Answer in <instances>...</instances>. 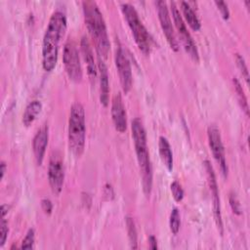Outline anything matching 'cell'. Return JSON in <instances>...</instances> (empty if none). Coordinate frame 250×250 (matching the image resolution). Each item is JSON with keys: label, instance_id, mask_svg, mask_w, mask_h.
<instances>
[{"label": "cell", "instance_id": "26", "mask_svg": "<svg viewBox=\"0 0 250 250\" xmlns=\"http://www.w3.org/2000/svg\"><path fill=\"white\" fill-rule=\"evenodd\" d=\"M8 231H9L8 223L5 220V217H2V220H1V223H0V246L1 247L6 242V239H7V236H8Z\"/></svg>", "mask_w": 250, "mask_h": 250}, {"label": "cell", "instance_id": "32", "mask_svg": "<svg viewBox=\"0 0 250 250\" xmlns=\"http://www.w3.org/2000/svg\"><path fill=\"white\" fill-rule=\"evenodd\" d=\"M5 171H6V164H5L4 161H2L1 162V179H3Z\"/></svg>", "mask_w": 250, "mask_h": 250}, {"label": "cell", "instance_id": "14", "mask_svg": "<svg viewBox=\"0 0 250 250\" xmlns=\"http://www.w3.org/2000/svg\"><path fill=\"white\" fill-rule=\"evenodd\" d=\"M49 140V129L48 126H42L35 134L32 142V149L35 161L38 165H41L44 159L46 147Z\"/></svg>", "mask_w": 250, "mask_h": 250}, {"label": "cell", "instance_id": "21", "mask_svg": "<svg viewBox=\"0 0 250 250\" xmlns=\"http://www.w3.org/2000/svg\"><path fill=\"white\" fill-rule=\"evenodd\" d=\"M126 226H127L128 236H129V240L131 243V247L133 249H136L138 247V245H137V229H136L133 218H131L129 216L126 217Z\"/></svg>", "mask_w": 250, "mask_h": 250}, {"label": "cell", "instance_id": "19", "mask_svg": "<svg viewBox=\"0 0 250 250\" xmlns=\"http://www.w3.org/2000/svg\"><path fill=\"white\" fill-rule=\"evenodd\" d=\"M181 9H182L183 15H184L185 20L188 22V24L193 30H195V31L199 30L200 26H201V23H200V21H199L198 17L195 14V12L193 11L192 7L190 6V4L188 2L183 1V2H181Z\"/></svg>", "mask_w": 250, "mask_h": 250}, {"label": "cell", "instance_id": "12", "mask_svg": "<svg viewBox=\"0 0 250 250\" xmlns=\"http://www.w3.org/2000/svg\"><path fill=\"white\" fill-rule=\"evenodd\" d=\"M115 65L119 74L122 90L125 94H127L132 88L133 75L130 62L121 46H119L115 52Z\"/></svg>", "mask_w": 250, "mask_h": 250}, {"label": "cell", "instance_id": "5", "mask_svg": "<svg viewBox=\"0 0 250 250\" xmlns=\"http://www.w3.org/2000/svg\"><path fill=\"white\" fill-rule=\"evenodd\" d=\"M121 10L131 29L137 46L145 55H148L150 53L153 40L140 20L136 9L128 3H123L121 5Z\"/></svg>", "mask_w": 250, "mask_h": 250}, {"label": "cell", "instance_id": "15", "mask_svg": "<svg viewBox=\"0 0 250 250\" xmlns=\"http://www.w3.org/2000/svg\"><path fill=\"white\" fill-rule=\"evenodd\" d=\"M80 48H81V53H82L83 59L86 63L89 78L92 82H95V80L97 78V74H98V68H97L98 65L95 62L93 49H92L91 44L87 37H85V36L82 37L81 42H80Z\"/></svg>", "mask_w": 250, "mask_h": 250}, {"label": "cell", "instance_id": "20", "mask_svg": "<svg viewBox=\"0 0 250 250\" xmlns=\"http://www.w3.org/2000/svg\"><path fill=\"white\" fill-rule=\"evenodd\" d=\"M233 85H234V91L236 93V96H237V99H238V102L241 105V108L243 109V111L245 112V114L248 116L249 115V107H248V102H247V99H246V96L244 94V91L242 89V86L240 84V82L236 79V78H233Z\"/></svg>", "mask_w": 250, "mask_h": 250}, {"label": "cell", "instance_id": "11", "mask_svg": "<svg viewBox=\"0 0 250 250\" xmlns=\"http://www.w3.org/2000/svg\"><path fill=\"white\" fill-rule=\"evenodd\" d=\"M204 166L207 173L208 184H209L212 201H213V213H214L215 222L220 233L223 234V220H222L221 203H220V196H219V189H218V185L216 181V176L214 173V169L208 160L204 161Z\"/></svg>", "mask_w": 250, "mask_h": 250}, {"label": "cell", "instance_id": "24", "mask_svg": "<svg viewBox=\"0 0 250 250\" xmlns=\"http://www.w3.org/2000/svg\"><path fill=\"white\" fill-rule=\"evenodd\" d=\"M170 188H171V192H172V195H173L175 201H177V202L182 201L184 198V190L182 188V186L177 181H174L171 184Z\"/></svg>", "mask_w": 250, "mask_h": 250}, {"label": "cell", "instance_id": "2", "mask_svg": "<svg viewBox=\"0 0 250 250\" xmlns=\"http://www.w3.org/2000/svg\"><path fill=\"white\" fill-rule=\"evenodd\" d=\"M132 137L137 154V160L139 163L140 173L142 177V185L144 192L146 196H149L152 188V167L147 150L146 134L143 124V121L136 117L132 121Z\"/></svg>", "mask_w": 250, "mask_h": 250}, {"label": "cell", "instance_id": "27", "mask_svg": "<svg viewBox=\"0 0 250 250\" xmlns=\"http://www.w3.org/2000/svg\"><path fill=\"white\" fill-rule=\"evenodd\" d=\"M229 205L231 207V210L234 214L236 215H240L241 214V208H240V204L239 201L237 199V197L234 194H230L229 196Z\"/></svg>", "mask_w": 250, "mask_h": 250}, {"label": "cell", "instance_id": "8", "mask_svg": "<svg viewBox=\"0 0 250 250\" xmlns=\"http://www.w3.org/2000/svg\"><path fill=\"white\" fill-rule=\"evenodd\" d=\"M48 180L54 194L59 195L62 189L64 180V166L60 151L51 153L48 166Z\"/></svg>", "mask_w": 250, "mask_h": 250}, {"label": "cell", "instance_id": "3", "mask_svg": "<svg viewBox=\"0 0 250 250\" xmlns=\"http://www.w3.org/2000/svg\"><path fill=\"white\" fill-rule=\"evenodd\" d=\"M82 6L85 23L91 37L95 42L98 56L106 58L110 44L104 17L96 2L84 1L82 2Z\"/></svg>", "mask_w": 250, "mask_h": 250}, {"label": "cell", "instance_id": "17", "mask_svg": "<svg viewBox=\"0 0 250 250\" xmlns=\"http://www.w3.org/2000/svg\"><path fill=\"white\" fill-rule=\"evenodd\" d=\"M158 148L159 155L163 164L165 165L168 171H171L173 169V152L168 140L163 136L159 137Z\"/></svg>", "mask_w": 250, "mask_h": 250}, {"label": "cell", "instance_id": "30", "mask_svg": "<svg viewBox=\"0 0 250 250\" xmlns=\"http://www.w3.org/2000/svg\"><path fill=\"white\" fill-rule=\"evenodd\" d=\"M148 246L152 250L157 249V240H156V238L153 235H150L148 237Z\"/></svg>", "mask_w": 250, "mask_h": 250}, {"label": "cell", "instance_id": "1", "mask_svg": "<svg viewBox=\"0 0 250 250\" xmlns=\"http://www.w3.org/2000/svg\"><path fill=\"white\" fill-rule=\"evenodd\" d=\"M66 29V18L62 12H55L49 21L42 45V65L44 70L51 71L58 62L59 45Z\"/></svg>", "mask_w": 250, "mask_h": 250}, {"label": "cell", "instance_id": "10", "mask_svg": "<svg viewBox=\"0 0 250 250\" xmlns=\"http://www.w3.org/2000/svg\"><path fill=\"white\" fill-rule=\"evenodd\" d=\"M156 9H157L159 22H160V25H161L164 35H165L171 49L175 52H178L179 51V43H178V40L175 35V31H174V27H173L172 21L170 18L167 3L162 0L157 1Z\"/></svg>", "mask_w": 250, "mask_h": 250}, {"label": "cell", "instance_id": "7", "mask_svg": "<svg viewBox=\"0 0 250 250\" xmlns=\"http://www.w3.org/2000/svg\"><path fill=\"white\" fill-rule=\"evenodd\" d=\"M62 61L68 78L74 82H80L82 79V67L77 47L72 40H68L64 44Z\"/></svg>", "mask_w": 250, "mask_h": 250}, {"label": "cell", "instance_id": "18", "mask_svg": "<svg viewBox=\"0 0 250 250\" xmlns=\"http://www.w3.org/2000/svg\"><path fill=\"white\" fill-rule=\"evenodd\" d=\"M41 109H42L41 102L37 100L30 102L26 105L24 112L22 114V123L24 124V126H30L36 119L37 115L40 113Z\"/></svg>", "mask_w": 250, "mask_h": 250}, {"label": "cell", "instance_id": "9", "mask_svg": "<svg viewBox=\"0 0 250 250\" xmlns=\"http://www.w3.org/2000/svg\"><path fill=\"white\" fill-rule=\"evenodd\" d=\"M207 136H208V144L210 149L212 151L213 157L217 161L220 166L221 172L225 178L228 176V165L226 161L225 155V148L222 142V137L219 128L216 125H210L207 129Z\"/></svg>", "mask_w": 250, "mask_h": 250}, {"label": "cell", "instance_id": "23", "mask_svg": "<svg viewBox=\"0 0 250 250\" xmlns=\"http://www.w3.org/2000/svg\"><path fill=\"white\" fill-rule=\"evenodd\" d=\"M235 62H236V64H237L241 74H242V77L244 78V80L246 81V84L248 85L249 84V72H248V68H247V65H246V62H245L243 57L240 56L239 54H236Z\"/></svg>", "mask_w": 250, "mask_h": 250}, {"label": "cell", "instance_id": "16", "mask_svg": "<svg viewBox=\"0 0 250 250\" xmlns=\"http://www.w3.org/2000/svg\"><path fill=\"white\" fill-rule=\"evenodd\" d=\"M98 70L100 73V101L104 106L108 104V94H109V81L107 67L102 57L98 56Z\"/></svg>", "mask_w": 250, "mask_h": 250}, {"label": "cell", "instance_id": "13", "mask_svg": "<svg viewBox=\"0 0 250 250\" xmlns=\"http://www.w3.org/2000/svg\"><path fill=\"white\" fill-rule=\"evenodd\" d=\"M111 117L116 131L123 133L127 129V115L120 93L113 96L111 102Z\"/></svg>", "mask_w": 250, "mask_h": 250}, {"label": "cell", "instance_id": "25", "mask_svg": "<svg viewBox=\"0 0 250 250\" xmlns=\"http://www.w3.org/2000/svg\"><path fill=\"white\" fill-rule=\"evenodd\" d=\"M34 239H35V233L33 229H29L25 237L23 238L21 248V249H32L33 244H34Z\"/></svg>", "mask_w": 250, "mask_h": 250}, {"label": "cell", "instance_id": "4", "mask_svg": "<svg viewBox=\"0 0 250 250\" xmlns=\"http://www.w3.org/2000/svg\"><path fill=\"white\" fill-rule=\"evenodd\" d=\"M68 146L72 153L79 157L85 147L86 122L84 107L80 103L71 105L68 119Z\"/></svg>", "mask_w": 250, "mask_h": 250}, {"label": "cell", "instance_id": "28", "mask_svg": "<svg viewBox=\"0 0 250 250\" xmlns=\"http://www.w3.org/2000/svg\"><path fill=\"white\" fill-rule=\"evenodd\" d=\"M215 5L217 6L218 10L220 11L222 17L225 20H228L229 18V11L228 5L224 1H215Z\"/></svg>", "mask_w": 250, "mask_h": 250}, {"label": "cell", "instance_id": "29", "mask_svg": "<svg viewBox=\"0 0 250 250\" xmlns=\"http://www.w3.org/2000/svg\"><path fill=\"white\" fill-rule=\"evenodd\" d=\"M41 207H42V210L46 214H51L52 209H53V205H52V202L49 199H47V198L42 199L41 200Z\"/></svg>", "mask_w": 250, "mask_h": 250}, {"label": "cell", "instance_id": "31", "mask_svg": "<svg viewBox=\"0 0 250 250\" xmlns=\"http://www.w3.org/2000/svg\"><path fill=\"white\" fill-rule=\"evenodd\" d=\"M8 213V205H5V204H2L1 206V216L2 217H5V215Z\"/></svg>", "mask_w": 250, "mask_h": 250}, {"label": "cell", "instance_id": "22", "mask_svg": "<svg viewBox=\"0 0 250 250\" xmlns=\"http://www.w3.org/2000/svg\"><path fill=\"white\" fill-rule=\"evenodd\" d=\"M169 227L170 230L172 231L173 234H177L180 230L181 227V215L180 212L177 208H174L170 214V219H169Z\"/></svg>", "mask_w": 250, "mask_h": 250}, {"label": "cell", "instance_id": "6", "mask_svg": "<svg viewBox=\"0 0 250 250\" xmlns=\"http://www.w3.org/2000/svg\"><path fill=\"white\" fill-rule=\"evenodd\" d=\"M171 13L173 17V21L175 23V26L177 28V31L179 33V36L181 38V41L183 43V46L186 50V52L188 54V56L194 61H199V54L196 47V44L194 40L192 39L190 33L188 32L187 25L180 14V11L178 10V7L175 2H171Z\"/></svg>", "mask_w": 250, "mask_h": 250}]
</instances>
